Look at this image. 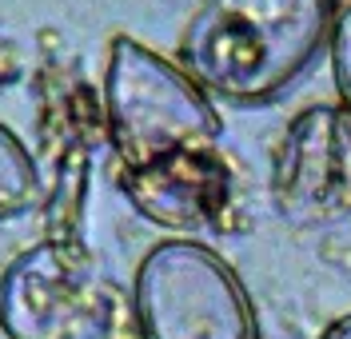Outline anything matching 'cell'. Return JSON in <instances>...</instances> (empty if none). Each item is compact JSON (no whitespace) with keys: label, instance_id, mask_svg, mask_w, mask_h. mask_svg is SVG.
Segmentation results:
<instances>
[{"label":"cell","instance_id":"obj_4","mask_svg":"<svg viewBox=\"0 0 351 339\" xmlns=\"http://www.w3.org/2000/svg\"><path fill=\"white\" fill-rule=\"evenodd\" d=\"M276 196L287 220L328 224L351 208V120L343 108H307L276 160Z\"/></svg>","mask_w":351,"mask_h":339},{"label":"cell","instance_id":"obj_9","mask_svg":"<svg viewBox=\"0 0 351 339\" xmlns=\"http://www.w3.org/2000/svg\"><path fill=\"white\" fill-rule=\"evenodd\" d=\"M319 339H351V316H343L339 323H331V327H328Z\"/></svg>","mask_w":351,"mask_h":339},{"label":"cell","instance_id":"obj_6","mask_svg":"<svg viewBox=\"0 0 351 339\" xmlns=\"http://www.w3.org/2000/svg\"><path fill=\"white\" fill-rule=\"evenodd\" d=\"M68 271L52 244L21 255L0 275V327L8 339H64Z\"/></svg>","mask_w":351,"mask_h":339},{"label":"cell","instance_id":"obj_2","mask_svg":"<svg viewBox=\"0 0 351 339\" xmlns=\"http://www.w3.org/2000/svg\"><path fill=\"white\" fill-rule=\"evenodd\" d=\"M104 116L120 168H140L172 152L216 148L219 112L180 64L148 45L116 36L104 68Z\"/></svg>","mask_w":351,"mask_h":339},{"label":"cell","instance_id":"obj_7","mask_svg":"<svg viewBox=\"0 0 351 339\" xmlns=\"http://www.w3.org/2000/svg\"><path fill=\"white\" fill-rule=\"evenodd\" d=\"M40 196V176L16 136L0 124V220H12L28 212Z\"/></svg>","mask_w":351,"mask_h":339},{"label":"cell","instance_id":"obj_5","mask_svg":"<svg viewBox=\"0 0 351 339\" xmlns=\"http://www.w3.org/2000/svg\"><path fill=\"white\" fill-rule=\"evenodd\" d=\"M124 192L152 224L172 231L216 227L232 208V168L216 148L172 152L140 168H124Z\"/></svg>","mask_w":351,"mask_h":339},{"label":"cell","instance_id":"obj_3","mask_svg":"<svg viewBox=\"0 0 351 339\" xmlns=\"http://www.w3.org/2000/svg\"><path fill=\"white\" fill-rule=\"evenodd\" d=\"M144 339H260L240 275L196 240H164L136 268Z\"/></svg>","mask_w":351,"mask_h":339},{"label":"cell","instance_id":"obj_8","mask_svg":"<svg viewBox=\"0 0 351 339\" xmlns=\"http://www.w3.org/2000/svg\"><path fill=\"white\" fill-rule=\"evenodd\" d=\"M331 68H335V88L343 100V112L351 120V4L331 24Z\"/></svg>","mask_w":351,"mask_h":339},{"label":"cell","instance_id":"obj_1","mask_svg":"<svg viewBox=\"0 0 351 339\" xmlns=\"http://www.w3.org/2000/svg\"><path fill=\"white\" fill-rule=\"evenodd\" d=\"M335 0H208L180 52L204 92L232 104L271 100L331 40Z\"/></svg>","mask_w":351,"mask_h":339}]
</instances>
